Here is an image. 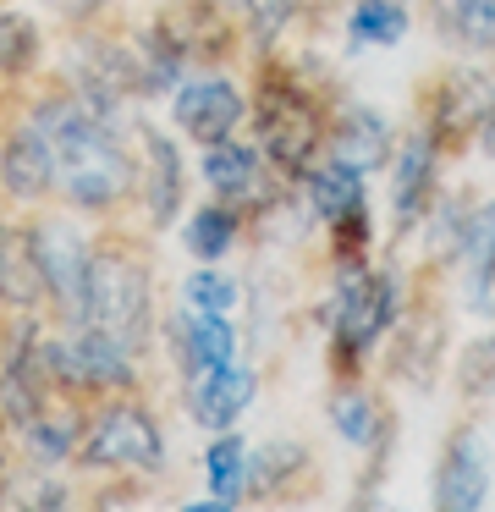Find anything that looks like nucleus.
Instances as JSON below:
<instances>
[{
	"instance_id": "15",
	"label": "nucleus",
	"mask_w": 495,
	"mask_h": 512,
	"mask_svg": "<svg viewBox=\"0 0 495 512\" xmlns=\"http://www.w3.org/2000/svg\"><path fill=\"white\" fill-rule=\"evenodd\" d=\"M435 17L462 50H495V0H435Z\"/></svg>"
},
{
	"instance_id": "14",
	"label": "nucleus",
	"mask_w": 495,
	"mask_h": 512,
	"mask_svg": "<svg viewBox=\"0 0 495 512\" xmlns=\"http://www.w3.org/2000/svg\"><path fill=\"white\" fill-rule=\"evenodd\" d=\"M490 281H495V204H484L462 226V287H468V303L490 298Z\"/></svg>"
},
{
	"instance_id": "23",
	"label": "nucleus",
	"mask_w": 495,
	"mask_h": 512,
	"mask_svg": "<svg viewBox=\"0 0 495 512\" xmlns=\"http://www.w3.org/2000/svg\"><path fill=\"white\" fill-rule=\"evenodd\" d=\"M22 424H28V446L44 457V463L66 457V452H72V441H77V424L66 419V413H50V408H39L33 419H22Z\"/></svg>"
},
{
	"instance_id": "28",
	"label": "nucleus",
	"mask_w": 495,
	"mask_h": 512,
	"mask_svg": "<svg viewBox=\"0 0 495 512\" xmlns=\"http://www.w3.org/2000/svg\"><path fill=\"white\" fill-rule=\"evenodd\" d=\"M462 386L468 391H490L495 386V331L484 336L479 347H468V358H462Z\"/></svg>"
},
{
	"instance_id": "16",
	"label": "nucleus",
	"mask_w": 495,
	"mask_h": 512,
	"mask_svg": "<svg viewBox=\"0 0 495 512\" xmlns=\"http://www.w3.org/2000/svg\"><path fill=\"white\" fill-rule=\"evenodd\" d=\"M143 149H149V215L165 226L182 204V160H176V144L160 133H143Z\"/></svg>"
},
{
	"instance_id": "10",
	"label": "nucleus",
	"mask_w": 495,
	"mask_h": 512,
	"mask_svg": "<svg viewBox=\"0 0 495 512\" xmlns=\"http://www.w3.org/2000/svg\"><path fill=\"white\" fill-rule=\"evenodd\" d=\"M0 177H6V188L17 193V199H44V193H50L55 155H50V138L39 133V122L17 127V133L6 138V149H0Z\"/></svg>"
},
{
	"instance_id": "20",
	"label": "nucleus",
	"mask_w": 495,
	"mask_h": 512,
	"mask_svg": "<svg viewBox=\"0 0 495 512\" xmlns=\"http://www.w3.org/2000/svg\"><path fill=\"white\" fill-rule=\"evenodd\" d=\"M429 188V144H407L402 149V171H396V221H413L418 204H424Z\"/></svg>"
},
{
	"instance_id": "9",
	"label": "nucleus",
	"mask_w": 495,
	"mask_h": 512,
	"mask_svg": "<svg viewBox=\"0 0 495 512\" xmlns=\"http://www.w3.org/2000/svg\"><path fill=\"white\" fill-rule=\"evenodd\" d=\"M308 199H314V210L325 215L336 232H352L347 243L358 248L363 243V177L352 160H325V166L308 177Z\"/></svg>"
},
{
	"instance_id": "5",
	"label": "nucleus",
	"mask_w": 495,
	"mask_h": 512,
	"mask_svg": "<svg viewBox=\"0 0 495 512\" xmlns=\"http://www.w3.org/2000/svg\"><path fill=\"white\" fill-rule=\"evenodd\" d=\"M165 446L143 408H110L88 435V463L99 468H160Z\"/></svg>"
},
{
	"instance_id": "26",
	"label": "nucleus",
	"mask_w": 495,
	"mask_h": 512,
	"mask_svg": "<svg viewBox=\"0 0 495 512\" xmlns=\"http://www.w3.org/2000/svg\"><path fill=\"white\" fill-rule=\"evenodd\" d=\"M330 419H336V430L347 435V441H358V446L374 435V408H369V397H358V391H347V397L330 402Z\"/></svg>"
},
{
	"instance_id": "21",
	"label": "nucleus",
	"mask_w": 495,
	"mask_h": 512,
	"mask_svg": "<svg viewBox=\"0 0 495 512\" xmlns=\"http://www.w3.org/2000/svg\"><path fill=\"white\" fill-rule=\"evenodd\" d=\"M204 468H209V485H215V496L231 501V496L242 490V479H248V446L226 435V441H215V446L204 452Z\"/></svg>"
},
{
	"instance_id": "2",
	"label": "nucleus",
	"mask_w": 495,
	"mask_h": 512,
	"mask_svg": "<svg viewBox=\"0 0 495 512\" xmlns=\"http://www.w3.org/2000/svg\"><path fill=\"white\" fill-rule=\"evenodd\" d=\"M83 320L121 347H138L149 336V281L132 259H94L88 265Z\"/></svg>"
},
{
	"instance_id": "4",
	"label": "nucleus",
	"mask_w": 495,
	"mask_h": 512,
	"mask_svg": "<svg viewBox=\"0 0 495 512\" xmlns=\"http://www.w3.org/2000/svg\"><path fill=\"white\" fill-rule=\"evenodd\" d=\"M396 314V292L385 276H347L336 287V303H330V331L347 353H363V347L380 342V331Z\"/></svg>"
},
{
	"instance_id": "8",
	"label": "nucleus",
	"mask_w": 495,
	"mask_h": 512,
	"mask_svg": "<svg viewBox=\"0 0 495 512\" xmlns=\"http://www.w3.org/2000/svg\"><path fill=\"white\" fill-rule=\"evenodd\" d=\"M176 122H182V133L198 138V144H220V138H231V127L242 122V94L220 78H193L176 94Z\"/></svg>"
},
{
	"instance_id": "1",
	"label": "nucleus",
	"mask_w": 495,
	"mask_h": 512,
	"mask_svg": "<svg viewBox=\"0 0 495 512\" xmlns=\"http://www.w3.org/2000/svg\"><path fill=\"white\" fill-rule=\"evenodd\" d=\"M39 133L50 138L55 155V182L66 188V199L83 210H105L110 199L127 193V155L110 138V127L99 122L88 105H44Z\"/></svg>"
},
{
	"instance_id": "3",
	"label": "nucleus",
	"mask_w": 495,
	"mask_h": 512,
	"mask_svg": "<svg viewBox=\"0 0 495 512\" xmlns=\"http://www.w3.org/2000/svg\"><path fill=\"white\" fill-rule=\"evenodd\" d=\"M253 116H259V144L275 155V166L303 171L308 155L319 149V133H325L314 105H308L303 94H292L286 83H264Z\"/></svg>"
},
{
	"instance_id": "11",
	"label": "nucleus",
	"mask_w": 495,
	"mask_h": 512,
	"mask_svg": "<svg viewBox=\"0 0 495 512\" xmlns=\"http://www.w3.org/2000/svg\"><path fill=\"white\" fill-rule=\"evenodd\" d=\"M484 490H490V468H484V452L473 435H457L440 457V474H435V501L440 507H479Z\"/></svg>"
},
{
	"instance_id": "30",
	"label": "nucleus",
	"mask_w": 495,
	"mask_h": 512,
	"mask_svg": "<svg viewBox=\"0 0 495 512\" xmlns=\"http://www.w3.org/2000/svg\"><path fill=\"white\" fill-rule=\"evenodd\" d=\"M44 6H55L61 17H83V12H94L99 0H44Z\"/></svg>"
},
{
	"instance_id": "29",
	"label": "nucleus",
	"mask_w": 495,
	"mask_h": 512,
	"mask_svg": "<svg viewBox=\"0 0 495 512\" xmlns=\"http://www.w3.org/2000/svg\"><path fill=\"white\" fill-rule=\"evenodd\" d=\"M292 12H297V0H248V17H253L259 34H275Z\"/></svg>"
},
{
	"instance_id": "7",
	"label": "nucleus",
	"mask_w": 495,
	"mask_h": 512,
	"mask_svg": "<svg viewBox=\"0 0 495 512\" xmlns=\"http://www.w3.org/2000/svg\"><path fill=\"white\" fill-rule=\"evenodd\" d=\"M44 364H50L61 380H77V386H121V380H132L127 347L110 342L105 331H83V336H72V342L50 347Z\"/></svg>"
},
{
	"instance_id": "12",
	"label": "nucleus",
	"mask_w": 495,
	"mask_h": 512,
	"mask_svg": "<svg viewBox=\"0 0 495 512\" xmlns=\"http://www.w3.org/2000/svg\"><path fill=\"white\" fill-rule=\"evenodd\" d=\"M253 402V369L242 364H220L209 375H198V391H193V419L198 424H215L226 430L231 419H242Z\"/></svg>"
},
{
	"instance_id": "27",
	"label": "nucleus",
	"mask_w": 495,
	"mask_h": 512,
	"mask_svg": "<svg viewBox=\"0 0 495 512\" xmlns=\"http://www.w3.org/2000/svg\"><path fill=\"white\" fill-rule=\"evenodd\" d=\"M187 303H193V309H215V314H226L231 303H237V287H231L226 276H215V270H198V276L187 281Z\"/></svg>"
},
{
	"instance_id": "6",
	"label": "nucleus",
	"mask_w": 495,
	"mask_h": 512,
	"mask_svg": "<svg viewBox=\"0 0 495 512\" xmlns=\"http://www.w3.org/2000/svg\"><path fill=\"white\" fill-rule=\"evenodd\" d=\"M33 248V265H39V281L55 292V298L66 303V309L83 314V298H88V265L94 259L77 248L72 232H61V226H39V232L28 237Z\"/></svg>"
},
{
	"instance_id": "22",
	"label": "nucleus",
	"mask_w": 495,
	"mask_h": 512,
	"mask_svg": "<svg viewBox=\"0 0 495 512\" xmlns=\"http://www.w3.org/2000/svg\"><path fill=\"white\" fill-rule=\"evenodd\" d=\"M380 155H385V127L369 111H352L347 127H341V160H352V166H380Z\"/></svg>"
},
{
	"instance_id": "17",
	"label": "nucleus",
	"mask_w": 495,
	"mask_h": 512,
	"mask_svg": "<svg viewBox=\"0 0 495 512\" xmlns=\"http://www.w3.org/2000/svg\"><path fill=\"white\" fill-rule=\"evenodd\" d=\"M39 265H33V248L22 243L17 232H6L0 226V303H11V309H22V303L39 298Z\"/></svg>"
},
{
	"instance_id": "19",
	"label": "nucleus",
	"mask_w": 495,
	"mask_h": 512,
	"mask_svg": "<svg viewBox=\"0 0 495 512\" xmlns=\"http://www.w3.org/2000/svg\"><path fill=\"white\" fill-rule=\"evenodd\" d=\"M407 34V12L396 0H358L352 12V39L358 45H396Z\"/></svg>"
},
{
	"instance_id": "13",
	"label": "nucleus",
	"mask_w": 495,
	"mask_h": 512,
	"mask_svg": "<svg viewBox=\"0 0 495 512\" xmlns=\"http://www.w3.org/2000/svg\"><path fill=\"white\" fill-rule=\"evenodd\" d=\"M182 358H187L193 375H209V369L231 364V358H237V331L226 325V314L193 309V320L182 325Z\"/></svg>"
},
{
	"instance_id": "25",
	"label": "nucleus",
	"mask_w": 495,
	"mask_h": 512,
	"mask_svg": "<svg viewBox=\"0 0 495 512\" xmlns=\"http://www.w3.org/2000/svg\"><path fill=\"white\" fill-rule=\"evenodd\" d=\"M33 50H39V39H33L28 17L17 12H0V72H17L33 61Z\"/></svg>"
},
{
	"instance_id": "24",
	"label": "nucleus",
	"mask_w": 495,
	"mask_h": 512,
	"mask_svg": "<svg viewBox=\"0 0 495 512\" xmlns=\"http://www.w3.org/2000/svg\"><path fill=\"white\" fill-rule=\"evenodd\" d=\"M231 215L226 210H198L193 221H187V248H193L198 259H220L231 248Z\"/></svg>"
},
{
	"instance_id": "18",
	"label": "nucleus",
	"mask_w": 495,
	"mask_h": 512,
	"mask_svg": "<svg viewBox=\"0 0 495 512\" xmlns=\"http://www.w3.org/2000/svg\"><path fill=\"white\" fill-rule=\"evenodd\" d=\"M204 177H209V188H220V193H248L253 182H259V149L220 138L204 155Z\"/></svg>"
}]
</instances>
